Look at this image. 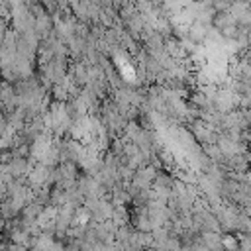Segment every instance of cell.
Returning <instances> with one entry per match:
<instances>
[{
  "label": "cell",
  "mask_w": 251,
  "mask_h": 251,
  "mask_svg": "<svg viewBox=\"0 0 251 251\" xmlns=\"http://www.w3.org/2000/svg\"><path fill=\"white\" fill-rule=\"evenodd\" d=\"M206 35H208V31H206V25H204L202 22H196V24L188 29V37H190L194 43H202V41L206 39Z\"/></svg>",
  "instance_id": "obj_1"
},
{
  "label": "cell",
  "mask_w": 251,
  "mask_h": 251,
  "mask_svg": "<svg viewBox=\"0 0 251 251\" xmlns=\"http://www.w3.org/2000/svg\"><path fill=\"white\" fill-rule=\"evenodd\" d=\"M243 182H245V184L251 188V171H247V173L243 175Z\"/></svg>",
  "instance_id": "obj_2"
},
{
  "label": "cell",
  "mask_w": 251,
  "mask_h": 251,
  "mask_svg": "<svg viewBox=\"0 0 251 251\" xmlns=\"http://www.w3.org/2000/svg\"><path fill=\"white\" fill-rule=\"evenodd\" d=\"M243 61H245V63H247V65L251 67V49H249V51H247V53L243 55Z\"/></svg>",
  "instance_id": "obj_3"
},
{
  "label": "cell",
  "mask_w": 251,
  "mask_h": 251,
  "mask_svg": "<svg viewBox=\"0 0 251 251\" xmlns=\"http://www.w3.org/2000/svg\"><path fill=\"white\" fill-rule=\"evenodd\" d=\"M196 251H210V249H206L202 243H198V247H196Z\"/></svg>",
  "instance_id": "obj_4"
}]
</instances>
